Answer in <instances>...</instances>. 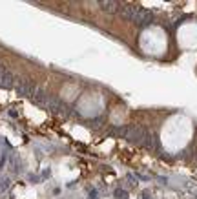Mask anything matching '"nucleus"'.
Instances as JSON below:
<instances>
[{"label": "nucleus", "instance_id": "nucleus-5", "mask_svg": "<svg viewBox=\"0 0 197 199\" xmlns=\"http://www.w3.org/2000/svg\"><path fill=\"white\" fill-rule=\"evenodd\" d=\"M128 183H130V185H131V186H135V185H137V181H135V179H133V177H128Z\"/></svg>", "mask_w": 197, "mask_h": 199}, {"label": "nucleus", "instance_id": "nucleus-4", "mask_svg": "<svg viewBox=\"0 0 197 199\" xmlns=\"http://www.w3.org/2000/svg\"><path fill=\"white\" fill-rule=\"evenodd\" d=\"M7 186H9V179H4V181L0 183V190H6Z\"/></svg>", "mask_w": 197, "mask_h": 199}, {"label": "nucleus", "instance_id": "nucleus-2", "mask_svg": "<svg viewBox=\"0 0 197 199\" xmlns=\"http://www.w3.org/2000/svg\"><path fill=\"white\" fill-rule=\"evenodd\" d=\"M113 196H115V199H130V196H128L126 190H122V188H117V190L113 192Z\"/></svg>", "mask_w": 197, "mask_h": 199}, {"label": "nucleus", "instance_id": "nucleus-1", "mask_svg": "<svg viewBox=\"0 0 197 199\" xmlns=\"http://www.w3.org/2000/svg\"><path fill=\"white\" fill-rule=\"evenodd\" d=\"M15 82H17L15 75L6 66L0 64V88H11V86H15Z\"/></svg>", "mask_w": 197, "mask_h": 199}, {"label": "nucleus", "instance_id": "nucleus-3", "mask_svg": "<svg viewBox=\"0 0 197 199\" xmlns=\"http://www.w3.org/2000/svg\"><path fill=\"white\" fill-rule=\"evenodd\" d=\"M86 199H98V194H97L95 188H90V194H88Z\"/></svg>", "mask_w": 197, "mask_h": 199}]
</instances>
